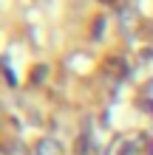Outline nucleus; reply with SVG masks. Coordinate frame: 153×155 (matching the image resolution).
Returning a JSON list of instances; mask_svg holds the SVG:
<instances>
[{
    "instance_id": "nucleus-3",
    "label": "nucleus",
    "mask_w": 153,
    "mask_h": 155,
    "mask_svg": "<svg viewBox=\"0 0 153 155\" xmlns=\"http://www.w3.org/2000/svg\"><path fill=\"white\" fill-rule=\"evenodd\" d=\"M133 152H139V144H136V141H130L128 147L122 150V155H133Z\"/></svg>"
},
{
    "instance_id": "nucleus-2",
    "label": "nucleus",
    "mask_w": 153,
    "mask_h": 155,
    "mask_svg": "<svg viewBox=\"0 0 153 155\" xmlns=\"http://www.w3.org/2000/svg\"><path fill=\"white\" fill-rule=\"evenodd\" d=\"M3 65H6V82H9V85H17V76H14V71L9 68V59H3Z\"/></svg>"
},
{
    "instance_id": "nucleus-1",
    "label": "nucleus",
    "mask_w": 153,
    "mask_h": 155,
    "mask_svg": "<svg viewBox=\"0 0 153 155\" xmlns=\"http://www.w3.org/2000/svg\"><path fill=\"white\" fill-rule=\"evenodd\" d=\"M37 155H62V147H60V141H54V138H43L37 144Z\"/></svg>"
},
{
    "instance_id": "nucleus-4",
    "label": "nucleus",
    "mask_w": 153,
    "mask_h": 155,
    "mask_svg": "<svg viewBox=\"0 0 153 155\" xmlns=\"http://www.w3.org/2000/svg\"><path fill=\"white\" fill-rule=\"evenodd\" d=\"M102 28H105V20H102V17H99V20H96V31H94V37H96V40H99V37H102Z\"/></svg>"
}]
</instances>
